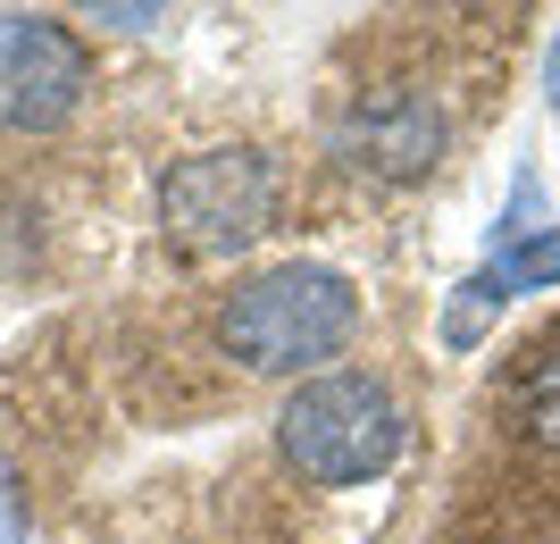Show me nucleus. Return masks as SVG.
Returning <instances> with one entry per match:
<instances>
[{"label":"nucleus","mask_w":560,"mask_h":544,"mask_svg":"<svg viewBox=\"0 0 560 544\" xmlns=\"http://www.w3.org/2000/svg\"><path fill=\"white\" fill-rule=\"evenodd\" d=\"M360 327V293L343 268L327 261H284L259 268L252 285H234L218 310V344L259 378H318V360H335Z\"/></svg>","instance_id":"1"},{"label":"nucleus","mask_w":560,"mask_h":544,"mask_svg":"<svg viewBox=\"0 0 560 544\" xmlns=\"http://www.w3.org/2000/svg\"><path fill=\"white\" fill-rule=\"evenodd\" d=\"M277 444L310 486H369V477H385L401 461L410 419H401V403L376 378H360V369H318V378H302L284 394Z\"/></svg>","instance_id":"2"},{"label":"nucleus","mask_w":560,"mask_h":544,"mask_svg":"<svg viewBox=\"0 0 560 544\" xmlns=\"http://www.w3.org/2000/svg\"><path fill=\"white\" fill-rule=\"evenodd\" d=\"M277 218V167L259 151H192L160 176V227L192 261H226L268 235Z\"/></svg>","instance_id":"3"},{"label":"nucleus","mask_w":560,"mask_h":544,"mask_svg":"<svg viewBox=\"0 0 560 544\" xmlns=\"http://www.w3.org/2000/svg\"><path fill=\"white\" fill-rule=\"evenodd\" d=\"M84 84H93V59L59 18H0V126L9 135L68 126Z\"/></svg>","instance_id":"4"},{"label":"nucleus","mask_w":560,"mask_h":544,"mask_svg":"<svg viewBox=\"0 0 560 544\" xmlns=\"http://www.w3.org/2000/svg\"><path fill=\"white\" fill-rule=\"evenodd\" d=\"M444 109L419 84H376V93H351V109L335 118V160L376 176V185H419L427 167L444 160Z\"/></svg>","instance_id":"5"},{"label":"nucleus","mask_w":560,"mask_h":544,"mask_svg":"<svg viewBox=\"0 0 560 544\" xmlns=\"http://www.w3.org/2000/svg\"><path fill=\"white\" fill-rule=\"evenodd\" d=\"M486 277L502 285V302H518V293H544V285H560V227H536L527 243L493 252V268H486Z\"/></svg>","instance_id":"6"},{"label":"nucleus","mask_w":560,"mask_h":544,"mask_svg":"<svg viewBox=\"0 0 560 544\" xmlns=\"http://www.w3.org/2000/svg\"><path fill=\"white\" fill-rule=\"evenodd\" d=\"M518 419H527V436L560 444V344L527 360V378H518Z\"/></svg>","instance_id":"7"},{"label":"nucleus","mask_w":560,"mask_h":544,"mask_svg":"<svg viewBox=\"0 0 560 544\" xmlns=\"http://www.w3.org/2000/svg\"><path fill=\"white\" fill-rule=\"evenodd\" d=\"M493 310H502V285L477 268V277L452 293V310H444V344H452V352H477V335L493 327Z\"/></svg>","instance_id":"8"},{"label":"nucleus","mask_w":560,"mask_h":544,"mask_svg":"<svg viewBox=\"0 0 560 544\" xmlns=\"http://www.w3.org/2000/svg\"><path fill=\"white\" fill-rule=\"evenodd\" d=\"M0 544H25V495L9 477V461H0Z\"/></svg>","instance_id":"9"},{"label":"nucleus","mask_w":560,"mask_h":544,"mask_svg":"<svg viewBox=\"0 0 560 544\" xmlns=\"http://www.w3.org/2000/svg\"><path fill=\"white\" fill-rule=\"evenodd\" d=\"M93 25H117V34H142V25H160V9H93Z\"/></svg>","instance_id":"10"},{"label":"nucleus","mask_w":560,"mask_h":544,"mask_svg":"<svg viewBox=\"0 0 560 544\" xmlns=\"http://www.w3.org/2000/svg\"><path fill=\"white\" fill-rule=\"evenodd\" d=\"M544 101H552V118H560V34H552V59H544Z\"/></svg>","instance_id":"11"}]
</instances>
